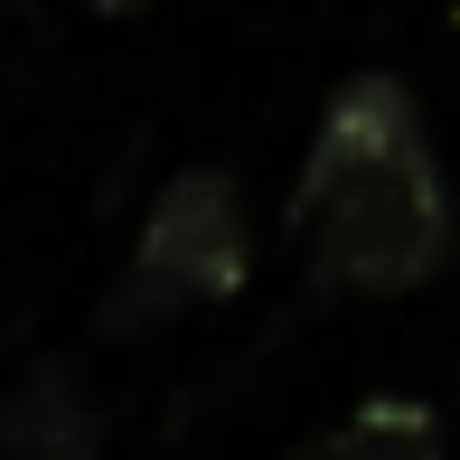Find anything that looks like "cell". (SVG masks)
<instances>
[{
    "mask_svg": "<svg viewBox=\"0 0 460 460\" xmlns=\"http://www.w3.org/2000/svg\"><path fill=\"white\" fill-rule=\"evenodd\" d=\"M291 226L310 244V273L339 291H413L451 254V188L432 160L423 103L404 75L358 66L329 94L310 160L291 179Z\"/></svg>",
    "mask_w": 460,
    "mask_h": 460,
    "instance_id": "1",
    "label": "cell"
},
{
    "mask_svg": "<svg viewBox=\"0 0 460 460\" xmlns=\"http://www.w3.org/2000/svg\"><path fill=\"white\" fill-rule=\"evenodd\" d=\"M244 263H254V244H244V188L226 170H179L151 198V217H141V244L122 263L113 301H103V329H151L170 310L226 301V291H244Z\"/></svg>",
    "mask_w": 460,
    "mask_h": 460,
    "instance_id": "2",
    "label": "cell"
},
{
    "mask_svg": "<svg viewBox=\"0 0 460 460\" xmlns=\"http://www.w3.org/2000/svg\"><path fill=\"white\" fill-rule=\"evenodd\" d=\"M0 451H19V460H94V413L75 404L66 367H38L0 404Z\"/></svg>",
    "mask_w": 460,
    "mask_h": 460,
    "instance_id": "3",
    "label": "cell"
},
{
    "mask_svg": "<svg viewBox=\"0 0 460 460\" xmlns=\"http://www.w3.org/2000/svg\"><path fill=\"white\" fill-rule=\"evenodd\" d=\"M310 460H442V423L413 394H367Z\"/></svg>",
    "mask_w": 460,
    "mask_h": 460,
    "instance_id": "4",
    "label": "cell"
},
{
    "mask_svg": "<svg viewBox=\"0 0 460 460\" xmlns=\"http://www.w3.org/2000/svg\"><path fill=\"white\" fill-rule=\"evenodd\" d=\"M85 10H141V0H85Z\"/></svg>",
    "mask_w": 460,
    "mask_h": 460,
    "instance_id": "5",
    "label": "cell"
}]
</instances>
